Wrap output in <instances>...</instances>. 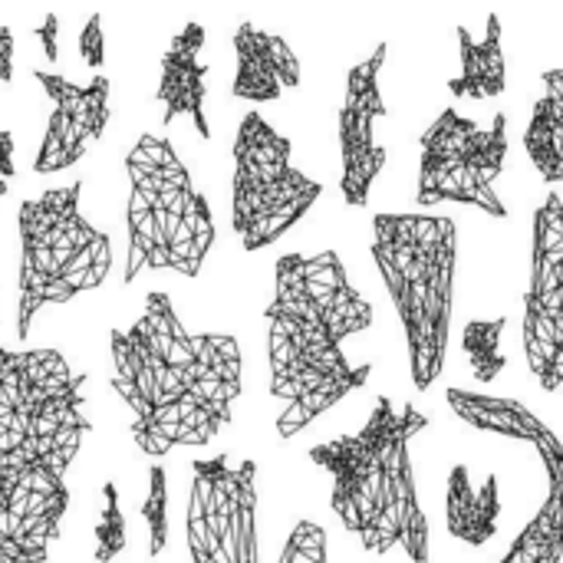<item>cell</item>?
<instances>
[{"label":"cell","instance_id":"obj_6","mask_svg":"<svg viewBox=\"0 0 563 563\" xmlns=\"http://www.w3.org/2000/svg\"><path fill=\"white\" fill-rule=\"evenodd\" d=\"M82 181L49 188L16 211L20 274H16V340L26 343L33 317L49 303H69L106 284L112 241L79 211Z\"/></svg>","mask_w":563,"mask_h":563},{"label":"cell","instance_id":"obj_4","mask_svg":"<svg viewBox=\"0 0 563 563\" xmlns=\"http://www.w3.org/2000/svg\"><path fill=\"white\" fill-rule=\"evenodd\" d=\"M373 261L406 333L412 386L426 393L449 356L459 228L442 214L379 211L373 218Z\"/></svg>","mask_w":563,"mask_h":563},{"label":"cell","instance_id":"obj_2","mask_svg":"<svg viewBox=\"0 0 563 563\" xmlns=\"http://www.w3.org/2000/svg\"><path fill=\"white\" fill-rule=\"evenodd\" d=\"M264 317L271 396L287 402L277 416V435L294 439L369 383L373 366H353L343 340L373 327V303L350 284L336 251L284 254Z\"/></svg>","mask_w":563,"mask_h":563},{"label":"cell","instance_id":"obj_21","mask_svg":"<svg viewBox=\"0 0 563 563\" xmlns=\"http://www.w3.org/2000/svg\"><path fill=\"white\" fill-rule=\"evenodd\" d=\"M452 412L468 422L472 429L482 432H495L515 442H528L534 445L541 439V432L548 429V422H541V416H534L525 402L518 399H501V396H478V393H465V389H449L445 393Z\"/></svg>","mask_w":563,"mask_h":563},{"label":"cell","instance_id":"obj_13","mask_svg":"<svg viewBox=\"0 0 563 563\" xmlns=\"http://www.w3.org/2000/svg\"><path fill=\"white\" fill-rule=\"evenodd\" d=\"M389 46L379 43L366 59H360L346 73V96L340 106V155H343V175L340 191L350 208H366L369 191L386 168V145L376 139V122L389 112L379 76L386 66Z\"/></svg>","mask_w":563,"mask_h":563},{"label":"cell","instance_id":"obj_5","mask_svg":"<svg viewBox=\"0 0 563 563\" xmlns=\"http://www.w3.org/2000/svg\"><path fill=\"white\" fill-rule=\"evenodd\" d=\"M129 201V261L122 284L145 271L198 277L214 244V214L195 188L188 165L175 155L168 135L145 132L125 155Z\"/></svg>","mask_w":563,"mask_h":563},{"label":"cell","instance_id":"obj_12","mask_svg":"<svg viewBox=\"0 0 563 563\" xmlns=\"http://www.w3.org/2000/svg\"><path fill=\"white\" fill-rule=\"evenodd\" d=\"M525 353L534 379L548 393L563 389V198L554 191L534 211Z\"/></svg>","mask_w":563,"mask_h":563},{"label":"cell","instance_id":"obj_29","mask_svg":"<svg viewBox=\"0 0 563 563\" xmlns=\"http://www.w3.org/2000/svg\"><path fill=\"white\" fill-rule=\"evenodd\" d=\"M0 82H13V33L0 26Z\"/></svg>","mask_w":563,"mask_h":563},{"label":"cell","instance_id":"obj_17","mask_svg":"<svg viewBox=\"0 0 563 563\" xmlns=\"http://www.w3.org/2000/svg\"><path fill=\"white\" fill-rule=\"evenodd\" d=\"M548 472V495L501 563H561L563 561V445L548 426L534 442Z\"/></svg>","mask_w":563,"mask_h":563},{"label":"cell","instance_id":"obj_16","mask_svg":"<svg viewBox=\"0 0 563 563\" xmlns=\"http://www.w3.org/2000/svg\"><path fill=\"white\" fill-rule=\"evenodd\" d=\"M231 43L238 53L231 96L244 102H274L284 89L300 86V59L280 33H267L257 23H241Z\"/></svg>","mask_w":563,"mask_h":563},{"label":"cell","instance_id":"obj_19","mask_svg":"<svg viewBox=\"0 0 563 563\" xmlns=\"http://www.w3.org/2000/svg\"><path fill=\"white\" fill-rule=\"evenodd\" d=\"M459 53H462V76L449 82L452 96L468 99H495L508 86V66L501 53V16L488 13L485 36L475 40L468 26H459Z\"/></svg>","mask_w":563,"mask_h":563},{"label":"cell","instance_id":"obj_9","mask_svg":"<svg viewBox=\"0 0 563 563\" xmlns=\"http://www.w3.org/2000/svg\"><path fill=\"white\" fill-rule=\"evenodd\" d=\"M508 158V115L495 112L492 125H478L459 109H442L422 132L419 191L422 208L442 201L472 205L492 218H508L505 201L495 195V181Z\"/></svg>","mask_w":563,"mask_h":563},{"label":"cell","instance_id":"obj_7","mask_svg":"<svg viewBox=\"0 0 563 563\" xmlns=\"http://www.w3.org/2000/svg\"><path fill=\"white\" fill-rule=\"evenodd\" d=\"M89 432L0 445V563H46L69 511L66 472Z\"/></svg>","mask_w":563,"mask_h":563},{"label":"cell","instance_id":"obj_24","mask_svg":"<svg viewBox=\"0 0 563 563\" xmlns=\"http://www.w3.org/2000/svg\"><path fill=\"white\" fill-rule=\"evenodd\" d=\"M142 518L148 525V554L158 558L168 544V478L158 462L148 468V495L142 505Z\"/></svg>","mask_w":563,"mask_h":563},{"label":"cell","instance_id":"obj_14","mask_svg":"<svg viewBox=\"0 0 563 563\" xmlns=\"http://www.w3.org/2000/svg\"><path fill=\"white\" fill-rule=\"evenodd\" d=\"M33 79H40V86L46 89V96L53 102L40 152L33 158V172L56 175V172L73 168L102 139L109 115H112L109 112V79L96 73L89 82L79 86L49 69H36Z\"/></svg>","mask_w":563,"mask_h":563},{"label":"cell","instance_id":"obj_10","mask_svg":"<svg viewBox=\"0 0 563 563\" xmlns=\"http://www.w3.org/2000/svg\"><path fill=\"white\" fill-rule=\"evenodd\" d=\"M76 429H92L86 416V373H76L59 350L0 346V445Z\"/></svg>","mask_w":563,"mask_h":563},{"label":"cell","instance_id":"obj_11","mask_svg":"<svg viewBox=\"0 0 563 563\" xmlns=\"http://www.w3.org/2000/svg\"><path fill=\"white\" fill-rule=\"evenodd\" d=\"M188 551L191 563H261L257 554V465L228 455L191 462Z\"/></svg>","mask_w":563,"mask_h":563},{"label":"cell","instance_id":"obj_18","mask_svg":"<svg viewBox=\"0 0 563 563\" xmlns=\"http://www.w3.org/2000/svg\"><path fill=\"white\" fill-rule=\"evenodd\" d=\"M445 518H449V534L455 541L468 548H485L498 534V518H501L498 478L488 475L485 482H475L468 465H455L449 475Z\"/></svg>","mask_w":563,"mask_h":563},{"label":"cell","instance_id":"obj_23","mask_svg":"<svg viewBox=\"0 0 563 563\" xmlns=\"http://www.w3.org/2000/svg\"><path fill=\"white\" fill-rule=\"evenodd\" d=\"M125 551V515L119 505V488L112 482L102 485V515L96 525V563L115 561Z\"/></svg>","mask_w":563,"mask_h":563},{"label":"cell","instance_id":"obj_28","mask_svg":"<svg viewBox=\"0 0 563 563\" xmlns=\"http://www.w3.org/2000/svg\"><path fill=\"white\" fill-rule=\"evenodd\" d=\"M10 178H13V135L0 129V198L10 188Z\"/></svg>","mask_w":563,"mask_h":563},{"label":"cell","instance_id":"obj_26","mask_svg":"<svg viewBox=\"0 0 563 563\" xmlns=\"http://www.w3.org/2000/svg\"><path fill=\"white\" fill-rule=\"evenodd\" d=\"M79 56L86 66L99 69L106 63V33H102V13H92L79 33Z\"/></svg>","mask_w":563,"mask_h":563},{"label":"cell","instance_id":"obj_27","mask_svg":"<svg viewBox=\"0 0 563 563\" xmlns=\"http://www.w3.org/2000/svg\"><path fill=\"white\" fill-rule=\"evenodd\" d=\"M33 33H36V36H40V43H43V56H46L49 63H56V59H59V46H56L59 16H56V13H46V16H43V23H40Z\"/></svg>","mask_w":563,"mask_h":563},{"label":"cell","instance_id":"obj_3","mask_svg":"<svg viewBox=\"0 0 563 563\" xmlns=\"http://www.w3.org/2000/svg\"><path fill=\"white\" fill-rule=\"evenodd\" d=\"M426 429L429 419L412 402L396 409L389 396H379L360 432L310 449V462L333 478V515L376 558L402 548L412 563H432L429 518L419 501L409 449Z\"/></svg>","mask_w":563,"mask_h":563},{"label":"cell","instance_id":"obj_15","mask_svg":"<svg viewBox=\"0 0 563 563\" xmlns=\"http://www.w3.org/2000/svg\"><path fill=\"white\" fill-rule=\"evenodd\" d=\"M205 49V26L198 20L185 23L168 49L162 53V73H158V89L155 102L162 106V125L168 129L178 115H191L198 135L211 142V122L205 112V96H208V73L211 66L201 59Z\"/></svg>","mask_w":563,"mask_h":563},{"label":"cell","instance_id":"obj_8","mask_svg":"<svg viewBox=\"0 0 563 563\" xmlns=\"http://www.w3.org/2000/svg\"><path fill=\"white\" fill-rule=\"evenodd\" d=\"M290 139L261 112H247L234 135L231 228L244 251H264L280 241L323 195V185L290 162Z\"/></svg>","mask_w":563,"mask_h":563},{"label":"cell","instance_id":"obj_1","mask_svg":"<svg viewBox=\"0 0 563 563\" xmlns=\"http://www.w3.org/2000/svg\"><path fill=\"white\" fill-rule=\"evenodd\" d=\"M112 386L148 459L178 445H211L234 419L241 396V346L228 333H188L172 297L152 290L142 317L109 333Z\"/></svg>","mask_w":563,"mask_h":563},{"label":"cell","instance_id":"obj_20","mask_svg":"<svg viewBox=\"0 0 563 563\" xmlns=\"http://www.w3.org/2000/svg\"><path fill=\"white\" fill-rule=\"evenodd\" d=\"M541 79L544 92L534 102L525 132V148L548 185H563V66L548 69Z\"/></svg>","mask_w":563,"mask_h":563},{"label":"cell","instance_id":"obj_22","mask_svg":"<svg viewBox=\"0 0 563 563\" xmlns=\"http://www.w3.org/2000/svg\"><path fill=\"white\" fill-rule=\"evenodd\" d=\"M505 327H508V317H492V320H472L462 330V350L472 363L475 379H482V383H495L498 373L508 366V360L501 353Z\"/></svg>","mask_w":563,"mask_h":563},{"label":"cell","instance_id":"obj_25","mask_svg":"<svg viewBox=\"0 0 563 563\" xmlns=\"http://www.w3.org/2000/svg\"><path fill=\"white\" fill-rule=\"evenodd\" d=\"M277 563H327V534L320 525L313 521H300L287 544H284V554Z\"/></svg>","mask_w":563,"mask_h":563}]
</instances>
